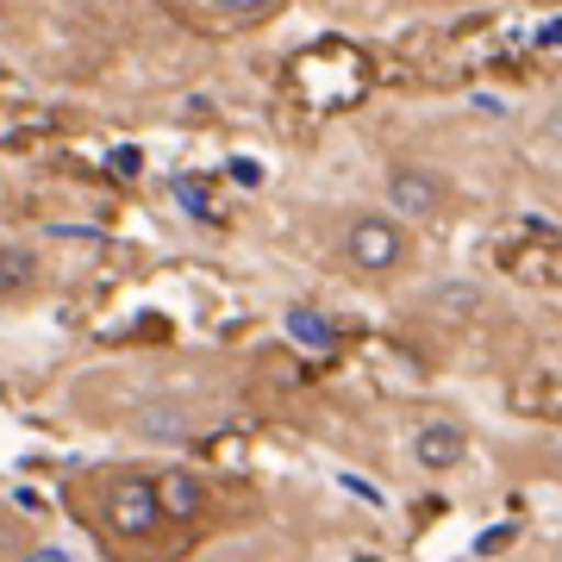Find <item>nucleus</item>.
<instances>
[{
    "label": "nucleus",
    "mask_w": 562,
    "mask_h": 562,
    "mask_svg": "<svg viewBox=\"0 0 562 562\" xmlns=\"http://www.w3.org/2000/svg\"><path fill=\"white\" fill-rule=\"evenodd\" d=\"M387 206L413 225L450 220L457 213V181L431 162H387Z\"/></svg>",
    "instance_id": "7ed1b4c3"
},
{
    "label": "nucleus",
    "mask_w": 562,
    "mask_h": 562,
    "mask_svg": "<svg viewBox=\"0 0 562 562\" xmlns=\"http://www.w3.org/2000/svg\"><path fill=\"white\" fill-rule=\"evenodd\" d=\"M431 7H482V0H431Z\"/></svg>",
    "instance_id": "9d476101"
},
{
    "label": "nucleus",
    "mask_w": 562,
    "mask_h": 562,
    "mask_svg": "<svg viewBox=\"0 0 562 562\" xmlns=\"http://www.w3.org/2000/svg\"><path fill=\"white\" fill-rule=\"evenodd\" d=\"M181 25H194L206 38H225V32H257L288 7V0H162Z\"/></svg>",
    "instance_id": "20e7f679"
},
{
    "label": "nucleus",
    "mask_w": 562,
    "mask_h": 562,
    "mask_svg": "<svg viewBox=\"0 0 562 562\" xmlns=\"http://www.w3.org/2000/svg\"><path fill=\"white\" fill-rule=\"evenodd\" d=\"M288 331H294L301 344H313V350H325V344H331V325H325L313 306H288Z\"/></svg>",
    "instance_id": "1a4fd4ad"
},
{
    "label": "nucleus",
    "mask_w": 562,
    "mask_h": 562,
    "mask_svg": "<svg viewBox=\"0 0 562 562\" xmlns=\"http://www.w3.org/2000/svg\"><path fill=\"white\" fill-rule=\"evenodd\" d=\"M132 431L150 438V443H188L194 438V419H188L176 401H144L138 413H132Z\"/></svg>",
    "instance_id": "0eeeda50"
},
{
    "label": "nucleus",
    "mask_w": 562,
    "mask_h": 562,
    "mask_svg": "<svg viewBox=\"0 0 562 562\" xmlns=\"http://www.w3.org/2000/svg\"><path fill=\"white\" fill-rule=\"evenodd\" d=\"M32 288H38V250L0 238V301H20Z\"/></svg>",
    "instance_id": "6e6552de"
},
{
    "label": "nucleus",
    "mask_w": 562,
    "mask_h": 562,
    "mask_svg": "<svg viewBox=\"0 0 562 562\" xmlns=\"http://www.w3.org/2000/svg\"><path fill=\"white\" fill-rule=\"evenodd\" d=\"M157 494H162V513L176 531H194L206 519V506H213V482H206L201 469H157Z\"/></svg>",
    "instance_id": "423d86ee"
},
{
    "label": "nucleus",
    "mask_w": 562,
    "mask_h": 562,
    "mask_svg": "<svg viewBox=\"0 0 562 562\" xmlns=\"http://www.w3.org/2000/svg\"><path fill=\"white\" fill-rule=\"evenodd\" d=\"M413 457H419L425 475H450V469H462V457H469V425L443 419V413L419 419L413 425Z\"/></svg>",
    "instance_id": "39448f33"
},
{
    "label": "nucleus",
    "mask_w": 562,
    "mask_h": 562,
    "mask_svg": "<svg viewBox=\"0 0 562 562\" xmlns=\"http://www.w3.org/2000/svg\"><path fill=\"white\" fill-rule=\"evenodd\" d=\"M338 262L362 281H394L419 262V238H413V220H401L394 206H357L338 220Z\"/></svg>",
    "instance_id": "f03ea898"
},
{
    "label": "nucleus",
    "mask_w": 562,
    "mask_h": 562,
    "mask_svg": "<svg viewBox=\"0 0 562 562\" xmlns=\"http://www.w3.org/2000/svg\"><path fill=\"white\" fill-rule=\"evenodd\" d=\"M94 494H81V513L101 531L113 550L125 557H144V550H162L169 543V513H162L157 494V469H101V475H81Z\"/></svg>",
    "instance_id": "f257e3e1"
}]
</instances>
